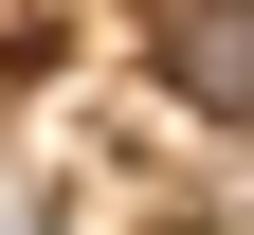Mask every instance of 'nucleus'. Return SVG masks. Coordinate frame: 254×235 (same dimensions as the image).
<instances>
[{
	"label": "nucleus",
	"mask_w": 254,
	"mask_h": 235,
	"mask_svg": "<svg viewBox=\"0 0 254 235\" xmlns=\"http://www.w3.org/2000/svg\"><path fill=\"white\" fill-rule=\"evenodd\" d=\"M145 73H164V109L254 127V0H145Z\"/></svg>",
	"instance_id": "nucleus-1"
}]
</instances>
